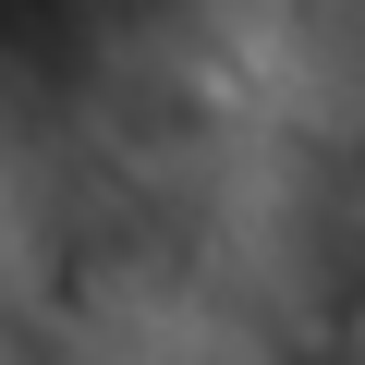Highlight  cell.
<instances>
[]
</instances>
